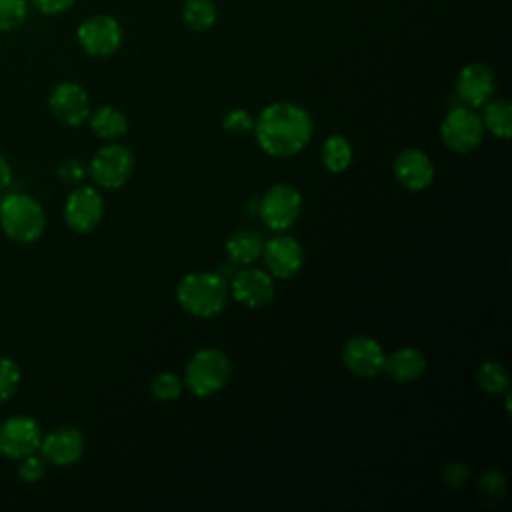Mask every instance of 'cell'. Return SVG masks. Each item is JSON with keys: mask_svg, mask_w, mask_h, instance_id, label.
I'll use <instances>...</instances> for the list:
<instances>
[{"mask_svg": "<svg viewBox=\"0 0 512 512\" xmlns=\"http://www.w3.org/2000/svg\"><path fill=\"white\" fill-rule=\"evenodd\" d=\"M252 130L262 152L272 158H290L310 144L314 120L298 102L276 100L260 110Z\"/></svg>", "mask_w": 512, "mask_h": 512, "instance_id": "obj_1", "label": "cell"}, {"mask_svg": "<svg viewBox=\"0 0 512 512\" xmlns=\"http://www.w3.org/2000/svg\"><path fill=\"white\" fill-rule=\"evenodd\" d=\"M176 302L194 318H214L228 302V282L218 272H188L176 284Z\"/></svg>", "mask_w": 512, "mask_h": 512, "instance_id": "obj_2", "label": "cell"}, {"mask_svg": "<svg viewBox=\"0 0 512 512\" xmlns=\"http://www.w3.org/2000/svg\"><path fill=\"white\" fill-rule=\"evenodd\" d=\"M232 374L230 358L220 348L196 350L184 368V388L198 398H208L226 388Z\"/></svg>", "mask_w": 512, "mask_h": 512, "instance_id": "obj_3", "label": "cell"}, {"mask_svg": "<svg viewBox=\"0 0 512 512\" xmlns=\"http://www.w3.org/2000/svg\"><path fill=\"white\" fill-rule=\"evenodd\" d=\"M0 226L14 242L30 244L42 236L46 228V214L36 198L12 192L0 202Z\"/></svg>", "mask_w": 512, "mask_h": 512, "instance_id": "obj_4", "label": "cell"}, {"mask_svg": "<svg viewBox=\"0 0 512 512\" xmlns=\"http://www.w3.org/2000/svg\"><path fill=\"white\" fill-rule=\"evenodd\" d=\"M256 212L272 232H288L302 212V196L288 182L272 184L258 200Z\"/></svg>", "mask_w": 512, "mask_h": 512, "instance_id": "obj_5", "label": "cell"}, {"mask_svg": "<svg viewBox=\"0 0 512 512\" xmlns=\"http://www.w3.org/2000/svg\"><path fill=\"white\" fill-rule=\"evenodd\" d=\"M482 138H484V124L480 114L474 108H468L464 104L448 110V114L440 124L442 144L456 154H468L476 150L482 144Z\"/></svg>", "mask_w": 512, "mask_h": 512, "instance_id": "obj_6", "label": "cell"}, {"mask_svg": "<svg viewBox=\"0 0 512 512\" xmlns=\"http://www.w3.org/2000/svg\"><path fill=\"white\" fill-rule=\"evenodd\" d=\"M134 172V154L128 146L110 142L104 144L90 160L88 174L96 186L106 190L122 188Z\"/></svg>", "mask_w": 512, "mask_h": 512, "instance_id": "obj_7", "label": "cell"}, {"mask_svg": "<svg viewBox=\"0 0 512 512\" xmlns=\"http://www.w3.org/2000/svg\"><path fill=\"white\" fill-rule=\"evenodd\" d=\"M76 38L80 48L96 58H106L112 56L114 52H118V48L122 46V26L120 22L110 16V14H94L90 18H86L78 30H76Z\"/></svg>", "mask_w": 512, "mask_h": 512, "instance_id": "obj_8", "label": "cell"}, {"mask_svg": "<svg viewBox=\"0 0 512 512\" xmlns=\"http://www.w3.org/2000/svg\"><path fill=\"white\" fill-rule=\"evenodd\" d=\"M228 292L238 304L256 310L268 306L274 300L276 284L268 270L254 268L250 264L234 272V276L228 280Z\"/></svg>", "mask_w": 512, "mask_h": 512, "instance_id": "obj_9", "label": "cell"}, {"mask_svg": "<svg viewBox=\"0 0 512 512\" xmlns=\"http://www.w3.org/2000/svg\"><path fill=\"white\" fill-rule=\"evenodd\" d=\"M260 258L272 278L288 280L300 272L304 264V248L292 234L276 232V236L264 240Z\"/></svg>", "mask_w": 512, "mask_h": 512, "instance_id": "obj_10", "label": "cell"}, {"mask_svg": "<svg viewBox=\"0 0 512 512\" xmlns=\"http://www.w3.org/2000/svg\"><path fill=\"white\" fill-rule=\"evenodd\" d=\"M104 218V198L94 186L72 190L64 202V222L78 234H88L98 228Z\"/></svg>", "mask_w": 512, "mask_h": 512, "instance_id": "obj_11", "label": "cell"}, {"mask_svg": "<svg viewBox=\"0 0 512 512\" xmlns=\"http://www.w3.org/2000/svg\"><path fill=\"white\" fill-rule=\"evenodd\" d=\"M42 442L40 424L32 416L16 414L0 424V454L12 460H20L32 452H38Z\"/></svg>", "mask_w": 512, "mask_h": 512, "instance_id": "obj_12", "label": "cell"}, {"mask_svg": "<svg viewBox=\"0 0 512 512\" xmlns=\"http://www.w3.org/2000/svg\"><path fill=\"white\" fill-rule=\"evenodd\" d=\"M384 358L386 352L382 344L368 334H356L342 346V364L358 378L378 376L384 368Z\"/></svg>", "mask_w": 512, "mask_h": 512, "instance_id": "obj_13", "label": "cell"}, {"mask_svg": "<svg viewBox=\"0 0 512 512\" xmlns=\"http://www.w3.org/2000/svg\"><path fill=\"white\" fill-rule=\"evenodd\" d=\"M496 92V76L484 62L462 66L456 78V96L468 108H482Z\"/></svg>", "mask_w": 512, "mask_h": 512, "instance_id": "obj_14", "label": "cell"}, {"mask_svg": "<svg viewBox=\"0 0 512 512\" xmlns=\"http://www.w3.org/2000/svg\"><path fill=\"white\" fill-rule=\"evenodd\" d=\"M52 114L66 126H80L88 120L92 108L86 90L70 80L56 84L48 96Z\"/></svg>", "mask_w": 512, "mask_h": 512, "instance_id": "obj_15", "label": "cell"}, {"mask_svg": "<svg viewBox=\"0 0 512 512\" xmlns=\"http://www.w3.org/2000/svg\"><path fill=\"white\" fill-rule=\"evenodd\" d=\"M392 174L402 188L410 192H422L434 182L436 170L424 150L406 148L394 158Z\"/></svg>", "mask_w": 512, "mask_h": 512, "instance_id": "obj_16", "label": "cell"}, {"mask_svg": "<svg viewBox=\"0 0 512 512\" xmlns=\"http://www.w3.org/2000/svg\"><path fill=\"white\" fill-rule=\"evenodd\" d=\"M84 448V434L78 428L62 426L42 436L38 450L44 456V460L52 466H72L82 458Z\"/></svg>", "mask_w": 512, "mask_h": 512, "instance_id": "obj_17", "label": "cell"}, {"mask_svg": "<svg viewBox=\"0 0 512 512\" xmlns=\"http://www.w3.org/2000/svg\"><path fill=\"white\" fill-rule=\"evenodd\" d=\"M426 366H428V360L420 348L402 346L386 354L382 372H386L398 384H408L418 380L426 372Z\"/></svg>", "mask_w": 512, "mask_h": 512, "instance_id": "obj_18", "label": "cell"}, {"mask_svg": "<svg viewBox=\"0 0 512 512\" xmlns=\"http://www.w3.org/2000/svg\"><path fill=\"white\" fill-rule=\"evenodd\" d=\"M262 246H264V238L260 232H256L252 228H242V230H236L234 234H230L224 248H226V256L232 264L250 266L262 256Z\"/></svg>", "mask_w": 512, "mask_h": 512, "instance_id": "obj_19", "label": "cell"}, {"mask_svg": "<svg viewBox=\"0 0 512 512\" xmlns=\"http://www.w3.org/2000/svg\"><path fill=\"white\" fill-rule=\"evenodd\" d=\"M88 122H90L92 132L102 140H116L128 132L126 114L112 104L100 106L94 112H90Z\"/></svg>", "mask_w": 512, "mask_h": 512, "instance_id": "obj_20", "label": "cell"}, {"mask_svg": "<svg viewBox=\"0 0 512 512\" xmlns=\"http://www.w3.org/2000/svg\"><path fill=\"white\" fill-rule=\"evenodd\" d=\"M480 118L484 124V132H490L500 140H508L512 136V106L508 100L492 96L482 106Z\"/></svg>", "mask_w": 512, "mask_h": 512, "instance_id": "obj_21", "label": "cell"}, {"mask_svg": "<svg viewBox=\"0 0 512 512\" xmlns=\"http://www.w3.org/2000/svg\"><path fill=\"white\" fill-rule=\"evenodd\" d=\"M320 158H322V164L328 172H332V174L346 172L352 164V158H354V150H352L350 140L342 134H330L322 142Z\"/></svg>", "mask_w": 512, "mask_h": 512, "instance_id": "obj_22", "label": "cell"}, {"mask_svg": "<svg viewBox=\"0 0 512 512\" xmlns=\"http://www.w3.org/2000/svg\"><path fill=\"white\" fill-rule=\"evenodd\" d=\"M218 20V10L214 0H184L182 22L192 32L210 30Z\"/></svg>", "mask_w": 512, "mask_h": 512, "instance_id": "obj_23", "label": "cell"}, {"mask_svg": "<svg viewBox=\"0 0 512 512\" xmlns=\"http://www.w3.org/2000/svg\"><path fill=\"white\" fill-rule=\"evenodd\" d=\"M476 384L486 392V394H502L508 392L510 386V376L508 370L502 362L498 360H486L478 366L476 370Z\"/></svg>", "mask_w": 512, "mask_h": 512, "instance_id": "obj_24", "label": "cell"}, {"mask_svg": "<svg viewBox=\"0 0 512 512\" xmlns=\"http://www.w3.org/2000/svg\"><path fill=\"white\" fill-rule=\"evenodd\" d=\"M182 390H184V382L174 372H160L150 382V394L158 402H172L180 398Z\"/></svg>", "mask_w": 512, "mask_h": 512, "instance_id": "obj_25", "label": "cell"}, {"mask_svg": "<svg viewBox=\"0 0 512 512\" xmlns=\"http://www.w3.org/2000/svg\"><path fill=\"white\" fill-rule=\"evenodd\" d=\"M28 14V0H0V32L16 30Z\"/></svg>", "mask_w": 512, "mask_h": 512, "instance_id": "obj_26", "label": "cell"}, {"mask_svg": "<svg viewBox=\"0 0 512 512\" xmlns=\"http://www.w3.org/2000/svg\"><path fill=\"white\" fill-rule=\"evenodd\" d=\"M20 384V368L18 364L8 358V356H0V402L8 400Z\"/></svg>", "mask_w": 512, "mask_h": 512, "instance_id": "obj_27", "label": "cell"}, {"mask_svg": "<svg viewBox=\"0 0 512 512\" xmlns=\"http://www.w3.org/2000/svg\"><path fill=\"white\" fill-rule=\"evenodd\" d=\"M478 492L486 500H502L506 494V478L498 470H486L478 478Z\"/></svg>", "mask_w": 512, "mask_h": 512, "instance_id": "obj_28", "label": "cell"}, {"mask_svg": "<svg viewBox=\"0 0 512 512\" xmlns=\"http://www.w3.org/2000/svg\"><path fill=\"white\" fill-rule=\"evenodd\" d=\"M46 470H48V462L44 460V456H42V454L32 452V454H28V456L20 458V464H18V476H20V480H22V482H28V484L38 482V480L46 474Z\"/></svg>", "mask_w": 512, "mask_h": 512, "instance_id": "obj_29", "label": "cell"}, {"mask_svg": "<svg viewBox=\"0 0 512 512\" xmlns=\"http://www.w3.org/2000/svg\"><path fill=\"white\" fill-rule=\"evenodd\" d=\"M222 128L230 134H246L254 128V116L246 108H232L224 114Z\"/></svg>", "mask_w": 512, "mask_h": 512, "instance_id": "obj_30", "label": "cell"}, {"mask_svg": "<svg viewBox=\"0 0 512 512\" xmlns=\"http://www.w3.org/2000/svg\"><path fill=\"white\" fill-rule=\"evenodd\" d=\"M470 480V470L464 462L460 460H452L448 462L444 468H442V482L448 486V488H464Z\"/></svg>", "mask_w": 512, "mask_h": 512, "instance_id": "obj_31", "label": "cell"}, {"mask_svg": "<svg viewBox=\"0 0 512 512\" xmlns=\"http://www.w3.org/2000/svg\"><path fill=\"white\" fill-rule=\"evenodd\" d=\"M56 172H58V178H60L64 184H78V182H82V180L86 178L88 168L82 164L80 158L70 156V158H64V160L58 164Z\"/></svg>", "mask_w": 512, "mask_h": 512, "instance_id": "obj_32", "label": "cell"}, {"mask_svg": "<svg viewBox=\"0 0 512 512\" xmlns=\"http://www.w3.org/2000/svg\"><path fill=\"white\" fill-rule=\"evenodd\" d=\"M28 2H32V6L42 14H50V16L62 14L76 4V0H28Z\"/></svg>", "mask_w": 512, "mask_h": 512, "instance_id": "obj_33", "label": "cell"}, {"mask_svg": "<svg viewBox=\"0 0 512 512\" xmlns=\"http://www.w3.org/2000/svg\"><path fill=\"white\" fill-rule=\"evenodd\" d=\"M12 182V166L6 156L0 152V190H6Z\"/></svg>", "mask_w": 512, "mask_h": 512, "instance_id": "obj_34", "label": "cell"}]
</instances>
